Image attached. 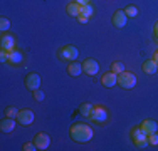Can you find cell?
I'll use <instances>...</instances> for the list:
<instances>
[{
	"label": "cell",
	"instance_id": "obj_1",
	"mask_svg": "<svg viewBox=\"0 0 158 151\" xmlns=\"http://www.w3.org/2000/svg\"><path fill=\"white\" fill-rule=\"evenodd\" d=\"M93 136H94V133L88 124L77 123V124H73V128H71V138L76 143H88L93 139Z\"/></svg>",
	"mask_w": 158,
	"mask_h": 151
},
{
	"label": "cell",
	"instance_id": "obj_2",
	"mask_svg": "<svg viewBox=\"0 0 158 151\" xmlns=\"http://www.w3.org/2000/svg\"><path fill=\"white\" fill-rule=\"evenodd\" d=\"M118 84L121 86L123 89H131L136 86V76L131 74V72H121L118 74Z\"/></svg>",
	"mask_w": 158,
	"mask_h": 151
},
{
	"label": "cell",
	"instance_id": "obj_3",
	"mask_svg": "<svg viewBox=\"0 0 158 151\" xmlns=\"http://www.w3.org/2000/svg\"><path fill=\"white\" fill-rule=\"evenodd\" d=\"M59 57H61L62 60H76L79 57V51L74 45H64V47L59 51Z\"/></svg>",
	"mask_w": 158,
	"mask_h": 151
},
{
	"label": "cell",
	"instance_id": "obj_4",
	"mask_svg": "<svg viewBox=\"0 0 158 151\" xmlns=\"http://www.w3.org/2000/svg\"><path fill=\"white\" fill-rule=\"evenodd\" d=\"M89 118H91L94 123H104V121L108 119V111L106 108H103V106H94L91 111V114H89Z\"/></svg>",
	"mask_w": 158,
	"mask_h": 151
},
{
	"label": "cell",
	"instance_id": "obj_5",
	"mask_svg": "<svg viewBox=\"0 0 158 151\" xmlns=\"http://www.w3.org/2000/svg\"><path fill=\"white\" fill-rule=\"evenodd\" d=\"M82 71L88 76H96L99 72V64H98L94 59H86L84 62H82Z\"/></svg>",
	"mask_w": 158,
	"mask_h": 151
},
{
	"label": "cell",
	"instance_id": "obj_6",
	"mask_svg": "<svg viewBox=\"0 0 158 151\" xmlns=\"http://www.w3.org/2000/svg\"><path fill=\"white\" fill-rule=\"evenodd\" d=\"M0 45H2V51L12 52L15 49V37L10 35V34H3L2 40H0Z\"/></svg>",
	"mask_w": 158,
	"mask_h": 151
},
{
	"label": "cell",
	"instance_id": "obj_7",
	"mask_svg": "<svg viewBox=\"0 0 158 151\" xmlns=\"http://www.w3.org/2000/svg\"><path fill=\"white\" fill-rule=\"evenodd\" d=\"M126 20H128V15L125 10H116L114 14H113V25L118 29L125 27L126 25Z\"/></svg>",
	"mask_w": 158,
	"mask_h": 151
},
{
	"label": "cell",
	"instance_id": "obj_8",
	"mask_svg": "<svg viewBox=\"0 0 158 151\" xmlns=\"http://www.w3.org/2000/svg\"><path fill=\"white\" fill-rule=\"evenodd\" d=\"M25 86H27V89H31V91L39 89L40 88V76L37 72L29 74L27 77H25Z\"/></svg>",
	"mask_w": 158,
	"mask_h": 151
},
{
	"label": "cell",
	"instance_id": "obj_9",
	"mask_svg": "<svg viewBox=\"0 0 158 151\" xmlns=\"http://www.w3.org/2000/svg\"><path fill=\"white\" fill-rule=\"evenodd\" d=\"M34 143H35L37 149H47L49 145H51V138L46 133H39L35 136V139H34Z\"/></svg>",
	"mask_w": 158,
	"mask_h": 151
},
{
	"label": "cell",
	"instance_id": "obj_10",
	"mask_svg": "<svg viewBox=\"0 0 158 151\" xmlns=\"http://www.w3.org/2000/svg\"><path fill=\"white\" fill-rule=\"evenodd\" d=\"M17 121L24 126H29V124L34 123V112L29 111V109H24V111H19V116H17Z\"/></svg>",
	"mask_w": 158,
	"mask_h": 151
},
{
	"label": "cell",
	"instance_id": "obj_11",
	"mask_svg": "<svg viewBox=\"0 0 158 151\" xmlns=\"http://www.w3.org/2000/svg\"><path fill=\"white\" fill-rule=\"evenodd\" d=\"M101 82H103L104 88H114V86L118 84V74H114L111 71V72L104 74L103 77H101Z\"/></svg>",
	"mask_w": 158,
	"mask_h": 151
},
{
	"label": "cell",
	"instance_id": "obj_12",
	"mask_svg": "<svg viewBox=\"0 0 158 151\" xmlns=\"http://www.w3.org/2000/svg\"><path fill=\"white\" fill-rule=\"evenodd\" d=\"M141 129L145 131L146 134H153V133H156V131H158V124L153 119H145V121H143V124H141Z\"/></svg>",
	"mask_w": 158,
	"mask_h": 151
},
{
	"label": "cell",
	"instance_id": "obj_13",
	"mask_svg": "<svg viewBox=\"0 0 158 151\" xmlns=\"http://www.w3.org/2000/svg\"><path fill=\"white\" fill-rule=\"evenodd\" d=\"M0 129H2V133H12V131L15 129V119L5 118L0 123Z\"/></svg>",
	"mask_w": 158,
	"mask_h": 151
},
{
	"label": "cell",
	"instance_id": "obj_14",
	"mask_svg": "<svg viewBox=\"0 0 158 151\" xmlns=\"http://www.w3.org/2000/svg\"><path fill=\"white\" fill-rule=\"evenodd\" d=\"M141 69H143V72H146V74H155V72H158V64L153 59L145 60L143 66H141Z\"/></svg>",
	"mask_w": 158,
	"mask_h": 151
},
{
	"label": "cell",
	"instance_id": "obj_15",
	"mask_svg": "<svg viewBox=\"0 0 158 151\" xmlns=\"http://www.w3.org/2000/svg\"><path fill=\"white\" fill-rule=\"evenodd\" d=\"M67 72H69V76H73V77H77L81 72H84L82 71V64H77V62H71L69 64V67H67Z\"/></svg>",
	"mask_w": 158,
	"mask_h": 151
},
{
	"label": "cell",
	"instance_id": "obj_16",
	"mask_svg": "<svg viewBox=\"0 0 158 151\" xmlns=\"http://www.w3.org/2000/svg\"><path fill=\"white\" fill-rule=\"evenodd\" d=\"M131 138H133L135 143H138V141H143V139H146V138H148V134H146L145 131L141 129V126H140V128H135V129L131 131Z\"/></svg>",
	"mask_w": 158,
	"mask_h": 151
},
{
	"label": "cell",
	"instance_id": "obj_17",
	"mask_svg": "<svg viewBox=\"0 0 158 151\" xmlns=\"http://www.w3.org/2000/svg\"><path fill=\"white\" fill-rule=\"evenodd\" d=\"M22 59H24V55H22V52H19L14 49L12 52H9V62L10 64H20Z\"/></svg>",
	"mask_w": 158,
	"mask_h": 151
},
{
	"label": "cell",
	"instance_id": "obj_18",
	"mask_svg": "<svg viewBox=\"0 0 158 151\" xmlns=\"http://www.w3.org/2000/svg\"><path fill=\"white\" fill-rule=\"evenodd\" d=\"M67 14H69L71 17H79V14H81V5L76 2H71L69 5H67Z\"/></svg>",
	"mask_w": 158,
	"mask_h": 151
},
{
	"label": "cell",
	"instance_id": "obj_19",
	"mask_svg": "<svg viewBox=\"0 0 158 151\" xmlns=\"http://www.w3.org/2000/svg\"><path fill=\"white\" fill-rule=\"evenodd\" d=\"M93 14H94V9H93V5H91V3H86V5H81V14H79V15L91 18V17H93Z\"/></svg>",
	"mask_w": 158,
	"mask_h": 151
},
{
	"label": "cell",
	"instance_id": "obj_20",
	"mask_svg": "<svg viewBox=\"0 0 158 151\" xmlns=\"http://www.w3.org/2000/svg\"><path fill=\"white\" fill-rule=\"evenodd\" d=\"M93 108H94L93 104H89V103H82L81 106H79V112H81L82 116H86V118H89V114H91Z\"/></svg>",
	"mask_w": 158,
	"mask_h": 151
},
{
	"label": "cell",
	"instance_id": "obj_21",
	"mask_svg": "<svg viewBox=\"0 0 158 151\" xmlns=\"http://www.w3.org/2000/svg\"><path fill=\"white\" fill-rule=\"evenodd\" d=\"M111 71H113L114 74L125 72V64H123V62H113V64H111Z\"/></svg>",
	"mask_w": 158,
	"mask_h": 151
},
{
	"label": "cell",
	"instance_id": "obj_22",
	"mask_svg": "<svg viewBox=\"0 0 158 151\" xmlns=\"http://www.w3.org/2000/svg\"><path fill=\"white\" fill-rule=\"evenodd\" d=\"M17 116H19V111L14 106H9V108L5 109V118H12V119H17Z\"/></svg>",
	"mask_w": 158,
	"mask_h": 151
},
{
	"label": "cell",
	"instance_id": "obj_23",
	"mask_svg": "<svg viewBox=\"0 0 158 151\" xmlns=\"http://www.w3.org/2000/svg\"><path fill=\"white\" fill-rule=\"evenodd\" d=\"M125 12H126L128 17H136V15H138V9L135 5H128L125 9Z\"/></svg>",
	"mask_w": 158,
	"mask_h": 151
},
{
	"label": "cell",
	"instance_id": "obj_24",
	"mask_svg": "<svg viewBox=\"0 0 158 151\" xmlns=\"http://www.w3.org/2000/svg\"><path fill=\"white\" fill-rule=\"evenodd\" d=\"M0 29H2V32H7V30L10 29V20L9 18H5V17L0 18Z\"/></svg>",
	"mask_w": 158,
	"mask_h": 151
},
{
	"label": "cell",
	"instance_id": "obj_25",
	"mask_svg": "<svg viewBox=\"0 0 158 151\" xmlns=\"http://www.w3.org/2000/svg\"><path fill=\"white\" fill-rule=\"evenodd\" d=\"M32 96H34V99H35V101H39V103H40V101H44V97H46V94H44L42 92V91H40V89H35V91H32Z\"/></svg>",
	"mask_w": 158,
	"mask_h": 151
},
{
	"label": "cell",
	"instance_id": "obj_26",
	"mask_svg": "<svg viewBox=\"0 0 158 151\" xmlns=\"http://www.w3.org/2000/svg\"><path fill=\"white\" fill-rule=\"evenodd\" d=\"M148 143H150V145H158V134L156 133L148 134Z\"/></svg>",
	"mask_w": 158,
	"mask_h": 151
},
{
	"label": "cell",
	"instance_id": "obj_27",
	"mask_svg": "<svg viewBox=\"0 0 158 151\" xmlns=\"http://www.w3.org/2000/svg\"><path fill=\"white\" fill-rule=\"evenodd\" d=\"M37 146L35 143H27V145H24V151H35Z\"/></svg>",
	"mask_w": 158,
	"mask_h": 151
},
{
	"label": "cell",
	"instance_id": "obj_28",
	"mask_svg": "<svg viewBox=\"0 0 158 151\" xmlns=\"http://www.w3.org/2000/svg\"><path fill=\"white\" fill-rule=\"evenodd\" d=\"M135 145H136V148H146V146H148L150 145V143H148V138H146V139H143V141H138V143H135Z\"/></svg>",
	"mask_w": 158,
	"mask_h": 151
},
{
	"label": "cell",
	"instance_id": "obj_29",
	"mask_svg": "<svg viewBox=\"0 0 158 151\" xmlns=\"http://www.w3.org/2000/svg\"><path fill=\"white\" fill-rule=\"evenodd\" d=\"M7 60H9V52H7V51H2V54H0V62L5 64Z\"/></svg>",
	"mask_w": 158,
	"mask_h": 151
},
{
	"label": "cell",
	"instance_id": "obj_30",
	"mask_svg": "<svg viewBox=\"0 0 158 151\" xmlns=\"http://www.w3.org/2000/svg\"><path fill=\"white\" fill-rule=\"evenodd\" d=\"M77 20L81 22V24H86V22H88L89 18H88V17H82V15H79V17H77Z\"/></svg>",
	"mask_w": 158,
	"mask_h": 151
},
{
	"label": "cell",
	"instance_id": "obj_31",
	"mask_svg": "<svg viewBox=\"0 0 158 151\" xmlns=\"http://www.w3.org/2000/svg\"><path fill=\"white\" fill-rule=\"evenodd\" d=\"M76 3H79V5H86V3H91V0H76Z\"/></svg>",
	"mask_w": 158,
	"mask_h": 151
},
{
	"label": "cell",
	"instance_id": "obj_32",
	"mask_svg": "<svg viewBox=\"0 0 158 151\" xmlns=\"http://www.w3.org/2000/svg\"><path fill=\"white\" fill-rule=\"evenodd\" d=\"M153 60H155V62L158 64V51L155 52V54H153Z\"/></svg>",
	"mask_w": 158,
	"mask_h": 151
},
{
	"label": "cell",
	"instance_id": "obj_33",
	"mask_svg": "<svg viewBox=\"0 0 158 151\" xmlns=\"http://www.w3.org/2000/svg\"><path fill=\"white\" fill-rule=\"evenodd\" d=\"M155 37H156V39H158V22H156V24H155Z\"/></svg>",
	"mask_w": 158,
	"mask_h": 151
}]
</instances>
